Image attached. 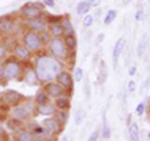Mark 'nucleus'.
Listing matches in <instances>:
<instances>
[{"instance_id":"a19ab883","label":"nucleus","mask_w":150,"mask_h":141,"mask_svg":"<svg viewBox=\"0 0 150 141\" xmlns=\"http://www.w3.org/2000/svg\"><path fill=\"white\" fill-rule=\"evenodd\" d=\"M88 1H89V4H90L91 8H96L101 4V0H88Z\"/></svg>"},{"instance_id":"de8ad7c7","label":"nucleus","mask_w":150,"mask_h":141,"mask_svg":"<svg viewBox=\"0 0 150 141\" xmlns=\"http://www.w3.org/2000/svg\"><path fill=\"white\" fill-rule=\"evenodd\" d=\"M3 124H4V120H3V116L0 115V129H3Z\"/></svg>"},{"instance_id":"3c124183","label":"nucleus","mask_w":150,"mask_h":141,"mask_svg":"<svg viewBox=\"0 0 150 141\" xmlns=\"http://www.w3.org/2000/svg\"><path fill=\"white\" fill-rule=\"evenodd\" d=\"M149 137H150V134H149Z\"/></svg>"},{"instance_id":"0eeeda50","label":"nucleus","mask_w":150,"mask_h":141,"mask_svg":"<svg viewBox=\"0 0 150 141\" xmlns=\"http://www.w3.org/2000/svg\"><path fill=\"white\" fill-rule=\"evenodd\" d=\"M1 101L3 104H5L6 109H10L13 106L21 104L24 101V95L15 90H5L1 95Z\"/></svg>"},{"instance_id":"1a4fd4ad","label":"nucleus","mask_w":150,"mask_h":141,"mask_svg":"<svg viewBox=\"0 0 150 141\" xmlns=\"http://www.w3.org/2000/svg\"><path fill=\"white\" fill-rule=\"evenodd\" d=\"M43 89L46 91V94L49 95V97H51V99H56V97H59L60 95H63L64 92H67V90H65V89L60 85L56 80L44 84Z\"/></svg>"},{"instance_id":"603ef678","label":"nucleus","mask_w":150,"mask_h":141,"mask_svg":"<svg viewBox=\"0 0 150 141\" xmlns=\"http://www.w3.org/2000/svg\"><path fill=\"white\" fill-rule=\"evenodd\" d=\"M149 31H150V30H149Z\"/></svg>"},{"instance_id":"79ce46f5","label":"nucleus","mask_w":150,"mask_h":141,"mask_svg":"<svg viewBox=\"0 0 150 141\" xmlns=\"http://www.w3.org/2000/svg\"><path fill=\"white\" fill-rule=\"evenodd\" d=\"M104 37H105V34L104 32H100V34L98 35V37H96V44H101L103 41H104Z\"/></svg>"},{"instance_id":"412c9836","label":"nucleus","mask_w":150,"mask_h":141,"mask_svg":"<svg viewBox=\"0 0 150 141\" xmlns=\"http://www.w3.org/2000/svg\"><path fill=\"white\" fill-rule=\"evenodd\" d=\"M15 137H16L15 140H18V141H34V140H36L35 135L33 134V131H30V130H20V131H18Z\"/></svg>"},{"instance_id":"2f4dec72","label":"nucleus","mask_w":150,"mask_h":141,"mask_svg":"<svg viewBox=\"0 0 150 141\" xmlns=\"http://www.w3.org/2000/svg\"><path fill=\"white\" fill-rule=\"evenodd\" d=\"M73 79H74V82H80L81 81V80L84 79V70H83V68L78 66V68L74 69Z\"/></svg>"},{"instance_id":"6e6552de","label":"nucleus","mask_w":150,"mask_h":141,"mask_svg":"<svg viewBox=\"0 0 150 141\" xmlns=\"http://www.w3.org/2000/svg\"><path fill=\"white\" fill-rule=\"evenodd\" d=\"M25 25L29 30H33V31H36V32H43V31H46L48 30V23L46 20L40 16V18H35V19H28L25 20Z\"/></svg>"},{"instance_id":"39448f33","label":"nucleus","mask_w":150,"mask_h":141,"mask_svg":"<svg viewBox=\"0 0 150 141\" xmlns=\"http://www.w3.org/2000/svg\"><path fill=\"white\" fill-rule=\"evenodd\" d=\"M48 49H49V53L53 55L54 58L59 59V60H67L69 50L67 49V46H65L64 39L62 36L51 37L49 44H48Z\"/></svg>"},{"instance_id":"473e14b6","label":"nucleus","mask_w":150,"mask_h":141,"mask_svg":"<svg viewBox=\"0 0 150 141\" xmlns=\"http://www.w3.org/2000/svg\"><path fill=\"white\" fill-rule=\"evenodd\" d=\"M146 109H148V104L145 101H142L137 105V107H135V114L138 116H143L145 114V111H146Z\"/></svg>"},{"instance_id":"58836bf2","label":"nucleus","mask_w":150,"mask_h":141,"mask_svg":"<svg viewBox=\"0 0 150 141\" xmlns=\"http://www.w3.org/2000/svg\"><path fill=\"white\" fill-rule=\"evenodd\" d=\"M43 4L48 8H54L55 6V0H43Z\"/></svg>"},{"instance_id":"9b49d317","label":"nucleus","mask_w":150,"mask_h":141,"mask_svg":"<svg viewBox=\"0 0 150 141\" xmlns=\"http://www.w3.org/2000/svg\"><path fill=\"white\" fill-rule=\"evenodd\" d=\"M15 29V21L10 16H0V35H10Z\"/></svg>"},{"instance_id":"f8f14e48","label":"nucleus","mask_w":150,"mask_h":141,"mask_svg":"<svg viewBox=\"0 0 150 141\" xmlns=\"http://www.w3.org/2000/svg\"><path fill=\"white\" fill-rule=\"evenodd\" d=\"M56 81H58L60 85H62L65 90H71V87L74 85V79H73V75L70 74L68 70H62L58 75H56Z\"/></svg>"},{"instance_id":"a878e982","label":"nucleus","mask_w":150,"mask_h":141,"mask_svg":"<svg viewBox=\"0 0 150 141\" xmlns=\"http://www.w3.org/2000/svg\"><path fill=\"white\" fill-rule=\"evenodd\" d=\"M148 50V37L146 36H143L142 39L139 40L138 46H137V54H138V58H143L145 55Z\"/></svg>"},{"instance_id":"7c9ffc66","label":"nucleus","mask_w":150,"mask_h":141,"mask_svg":"<svg viewBox=\"0 0 150 141\" xmlns=\"http://www.w3.org/2000/svg\"><path fill=\"white\" fill-rule=\"evenodd\" d=\"M116 15H118V11H116L115 9H110V10H108V13L105 14V16H104V20H103L104 25H110L111 23L116 19Z\"/></svg>"},{"instance_id":"a18cd8bd","label":"nucleus","mask_w":150,"mask_h":141,"mask_svg":"<svg viewBox=\"0 0 150 141\" xmlns=\"http://www.w3.org/2000/svg\"><path fill=\"white\" fill-rule=\"evenodd\" d=\"M130 124H131V114H129L128 115V117H126V126H130Z\"/></svg>"},{"instance_id":"a211bd4d","label":"nucleus","mask_w":150,"mask_h":141,"mask_svg":"<svg viewBox=\"0 0 150 141\" xmlns=\"http://www.w3.org/2000/svg\"><path fill=\"white\" fill-rule=\"evenodd\" d=\"M48 31L51 35V37H58V36H64V29L62 25V20L53 21L48 26Z\"/></svg>"},{"instance_id":"c85d7f7f","label":"nucleus","mask_w":150,"mask_h":141,"mask_svg":"<svg viewBox=\"0 0 150 141\" xmlns=\"http://www.w3.org/2000/svg\"><path fill=\"white\" fill-rule=\"evenodd\" d=\"M85 117H86L85 110L81 109V107H79V109H76V111H75V114H74V124L76 126L81 125L83 121L85 120Z\"/></svg>"},{"instance_id":"f3484780","label":"nucleus","mask_w":150,"mask_h":141,"mask_svg":"<svg viewBox=\"0 0 150 141\" xmlns=\"http://www.w3.org/2000/svg\"><path fill=\"white\" fill-rule=\"evenodd\" d=\"M56 110V106L54 102H45V104H40L36 105V112L41 116H53L54 112Z\"/></svg>"},{"instance_id":"6ab92c4d","label":"nucleus","mask_w":150,"mask_h":141,"mask_svg":"<svg viewBox=\"0 0 150 141\" xmlns=\"http://www.w3.org/2000/svg\"><path fill=\"white\" fill-rule=\"evenodd\" d=\"M63 39H64L67 49L70 51V53H74L78 48V39H76V36H75V34L74 35H64Z\"/></svg>"},{"instance_id":"ea45409f","label":"nucleus","mask_w":150,"mask_h":141,"mask_svg":"<svg viewBox=\"0 0 150 141\" xmlns=\"http://www.w3.org/2000/svg\"><path fill=\"white\" fill-rule=\"evenodd\" d=\"M128 74H129V76H134L137 74V65H131L128 70Z\"/></svg>"},{"instance_id":"bb28decb","label":"nucleus","mask_w":150,"mask_h":141,"mask_svg":"<svg viewBox=\"0 0 150 141\" xmlns=\"http://www.w3.org/2000/svg\"><path fill=\"white\" fill-rule=\"evenodd\" d=\"M53 116L64 126L65 124L68 123V120H69V111L68 110H59V109H56Z\"/></svg>"},{"instance_id":"b1692460","label":"nucleus","mask_w":150,"mask_h":141,"mask_svg":"<svg viewBox=\"0 0 150 141\" xmlns=\"http://www.w3.org/2000/svg\"><path fill=\"white\" fill-rule=\"evenodd\" d=\"M62 25H63V29H64V35H74L75 34L74 25L68 16L62 19Z\"/></svg>"},{"instance_id":"c03bdc74","label":"nucleus","mask_w":150,"mask_h":141,"mask_svg":"<svg viewBox=\"0 0 150 141\" xmlns=\"http://www.w3.org/2000/svg\"><path fill=\"white\" fill-rule=\"evenodd\" d=\"M0 79H4V61L0 60Z\"/></svg>"},{"instance_id":"2eb2a0df","label":"nucleus","mask_w":150,"mask_h":141,"mask_svg":"<svg viewBox=\"0 0 150 141\" xmlns=\"http://www.w3.org/2000/svg\"><path fill=\"white\" fill-rule=\"evenodd\" d=\"M125 46H126V39L125 37H119L115 43L114 49H112V61H114V66H116L120 55L124 53Z\"/></svg>"},{"instance_id":"f257e3e1","label":"nucleus","mask_w":150,"mask_h":141,"mask_svg":"<svg viewBox=\"0 0 150 141\" xmlns=\"http://www.w3.org/2000/svg\"><path fill=\"white\" fill-rule=\"evenodd\" d=\"M34 66L38 73V76H39L40 82L43 85L49 81H54L56 79V75L64 69L62 60L54 58L51 54L38 55L35 58Z\"/></svg>"},{"instance_id":"5701e85b","label":"nucleus","mask_w":150,"mask_h":141,"mask_svg":"<svg viewBox=\"0 0 150 141\" xmlns=\"http://www.w3.org/2000/svg\"><path fill=\"white\" fill-rule=\"evenodd\" d=\"M49 95L46 94V91L44 89H39L35 94V97H34V102L36 105H40V104H45V102L49 101Z\"/></svg>"},{"instance_id":"20e7f679","label":"nucleus","mask_w":150,"mask_h":141,"mask_svg":"<svg viewBox=\"0 0 150 141\" xmlns=\"http://www.w3.org/2000/svg\"><path fill=\"white\" fill-rule=\"evenodd\" d=\"M21 43L24 44L28 49H30L33 53H39V51H41V49H43V46H44V41L40 36V32L33 31V30H29V29L23 34Z\"/></svg>"},{"instance_id":"9d476101","label":"nucleus","mask_w":150,"mask_h":141,"mask_svg":"<svg viewBox=\"0 0 150 141\" xmlns=\"http://www.w3.org/2000/svg\"><path fill=\"white\" fill-rule=\"evenodd\" d=\"M23 80L29 86H36L39 84H41L39 80V76H38L36 70H35V66H25L24 71H23Z\"/></svg>"},{"instance_id":"423d86ee","label":"nucleus","mask_w":150,"mask_h":141,"mask_svg":"<svg viewBox=\"0 0 150 141\" xmlns=\"http://www.w3.org/2000/svg\"><path fill=\"white\" fill-rule=\"evenodd\" d=\"M19 13H20V16L24 19V20L40 18V16L44 15L43 8H41V5L38 4V3H26V4H24V5L20 8Z\"/></svg>"},{"instance_id":"72a5a7b5","label":"nucleus","mask_w":150,"mask_h":141,"mask_svg":"<svg viewBox=\"0 0 150 141\" xmlns=\"http://www.w3.org/2000/svg\"><path fill=\"white\" fill-rule=\"evenodd\" d=\"M94 15H91V14H85L84 15V18H83V26L84 27H90V26H93V24H94Z\"/></svg>"},{"instance_id":"4468645a","label":"nucleus","mask_w":150,"mask_h":141,"mask_svg":"<svg viewBox=\"0 0 150 141\" xmlns=\"http://www.w3.org/2000/svg\"><path fill=\"white\" fill-rule=\"evenodd\" d=\"M13 54L18 60H20V61H28V60L31 58L33 51L30 49H28L26 46L21 43V44H16L14 46Z\"/></svg>"},{"instance_id":"8fccbe9b","label":"nucleus","mask_w":150,"mask_h":141,"mask_svg":"<svg viewBox=\"0 0 150 141\" xmlns=\"http://www.w3.org/2000/svg\"><path fill=\"white\" fill-rule=\"evenodd\" d=\"M149 112H150V106H149Z\"/></svg>"},{"instance_id":"7ed1b4c3","label":"nucleus","mask_w":150,"mask_h":141,"mask_svg":"<svg viewBox=\"0 0 150 141\" xmlns=\"http://www.w3.org/2000/svg\"><path fill=\"white\" fill-rule=\"evenodd\" d=\"M23 69L20 60L15 58L4 59V78L6 80H20L23 79Z\"/></svg>"},{"instance_id":"e433bc0d","label":"nucleus","mask_w":150,"mask_h":141,"mask_svg":"<svg viewBox=\"0 0 150 141\" xmlns=\"http://www.w3.org/2000/svg\"><path fill=\"white\" fill-rule=\"evenodd\" d=\"M135 90H137V82H135V80H130L128 82V91L135 92Z\"/></svg>"},{"instance_id":"c756f323","label":"nucleus","mask_w":150,"mask_h":141,"mask_svg":"<svg viewBox=\"0 0 150 141\" xmlns=\"http://www.w3.org/2000/svg\"><path fill=\"white\" fill-rule=\"evenodd\" d=\"M108 79V70H106V65L104 61L100 63V66H99V74H98V82L103 84Z\"/></svg>"},{"instance_id":"f704fd0d","label":"nucleus","mask_w":150,"mask_h":141,"mask_svg":"<svg viewBox=\"0 0 150 141\" xmlns=\"http://www.w3.org/2000/svg\"><path fill=\"white\" fill-rule=\"evenodd\" d=\"M144 20H145V11L143 10V9H139V10L135 13V21L142 23Z\"/></svg>"},{"instance_id":"49530a36","label":"nucleus","mask_w":150,"mask_h":141,"mask_svg":"<svg viewBox=\"0 0 150 141\" xmlns=\"http://www.w3.org/2000/svg\"><path fill=\"white\" fill-rule=\"evenodd\" d=\"M121 1H123V5H129L131 3V0H121Z\"/></svg>"},{"instance_id":"4be33fe9","label":"nucleus","mask_w":150,"mask_h":141,"mask_svg":"<svg viewBox=\"0 0 150 141\" xmlns=\"http://www.w3.org/2000/svg\"><path fill=\"white\" fill-rule=\"evenodd\" d=\"M128 133H129L130 140H133V141L140 140V129H139V125L137 123L130 124V126L128 128Z\"/></svg>"},{"instance_id":"393cba45","label":"nucleus","mask_w":150,"mask_h":141,"mask_svg":"<svg viewBox=\"0 0 150 141\" xmlns=\"http://www.w3.org/2000/svg\"><path fill=\"white\" fill-rule=\"evenodd\" d=\"M101 136L104 137L105 140H109L111 137V129H110V125L108 123V117L104 114L103 115V125H101Z\"/></svg>"},{"instance_id":"cd10ccee","label":"nucleus","mask_w":150,"mask_h":141,"mask_svg":"<svg viewBox=\"0 0 150 141\" xmlns=\"http://www.w3.org/2000/svg\"><path fill=\"white\" fill-rule=\"evenodd\" d=\"M90 4H89L88 0H81V1H79L78 3V5H76V14L78 15H85V14H88L89 11H90Z\"/></svg>"},{"instance_id":"aec40b11","label":"nucleus","mask_w":150,"mask_h":141,"mask_svg":"<svg viewBox=\"0 0 150 141\" xmlns=\"http://www.w3.org/2000/svg\"><path fill=\"white\" fill-rule=\"evenodd\" d=\"M24 124L25 123H23V121L20 120H16V119H14V117H10V119H8L5 121V125H6V128L10 130V131H20V129L24 128Z\"/></svg>"},{"instance_id":"dca6fc26","label":"nucleus","mask_w":150,"mask_h":141,"mask_svg":"<svg viewBox=\"0 0 150 141\" xmlns=\"http://www.w3.org/2000/svg\"><path fill=\"white\" fill-rule=\"evenodd\" d=\"M54 104L56 106V109L59 110H70L71 107V99L69 95H67V92H64L63 95H60L59 97L54 99Z\"/></svg>"},{"instance_id":"ddd939ff","label":"nucleus","mask_w":150,"mask_h":141,"mask_svg":"<svg viewBox=\"0 0 150 141\" xmlns=\"http://www.w3.org/2000/svg\"><path fill=\"white\" fill-rule=\"evenodd\" d=\"M41 124H43V126H45L53 135H59L63 131V125L60 124L54 116H45V119L43 120Z\"/></svg>"},{"instance_id":"f03ea898","label":"nucleus","mask_w":150,"mask_h":141,"mask_svg":"<svg viewBox=\"0 0 150 141\" xmlns=\"http://www.w3.org/2000/svg\"><path fill=\"white\" fill-rule=\"evenodd\" d=\"M36 111V104L35 102L23 101L21 104L15 105L9 109V116L14 117L16 120H20L23 123H26L31 119L33 114Z\"/></svg>"},{"instance_id":"09e8293b","label":"nucleus","mask_w":150,"mask_h":141,"mask_svg":"<svg viewBox=\"0 0 150 141\" xmlns=\"http://www.w3.org/2000/svg\"><path fill=\"white\" fill-rule=\"evenodd\" d=\"M0 41H1V36H0Z\"/></svg>"},{"instance_id":"4c0bfd02","label":"nucleus","mask_w":150,"mask_h":141,"mask_svg":"<svg viewBox=\"0 0 150 141\" xmlns=\"http://www.w3.org/2000/svg\"><path fill=\"white\" fill-rule=\"evenodd\" d=\"M6 54H8V50L5 46H3V45H0V60H4L6 58Z\"/></svg>"},{"instance_id":"37998d69","label":"nucleus","mask_w":150,"mask_h":141,"mask_svg":"<svg viewBox=\"0 0 150 141\" xmlns=\"http://www.w3.org/2000/svg\"><path fill=\"white\" fill-rule=\"evenodd\" d=\"M3 140H8V135L3 129H0V141H3Z\"/></svg>"},{"instance_id":"c9c22d12","label":"nucleus","mask_w":150,"mask_h":141,"mask_svg":"<svg viewBox=\"0 0 150 141\" xmlns=\"http://www.w3.org/2000/svg\"><path fill=\"white\" fill-rule=\"evenodd\" d=\"M101 134V130L100 129H95L93 131V133L90 134V136H89V141H96V140H99V136Z\"/></svg>"}]
</instances>
